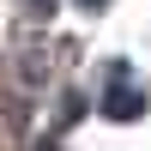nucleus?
<instances>
[{"instance_id": "1", "label": "nucleus", "mask_w": 151, "mask_h": 151, "mask_svg": "<svg viewBox=\"0 0 151 151\" xmlns=\"http://www.w3.org/2000/svg\"><path fill=\"white\" fill-rule=\"evenodd\" d=\"M139 109H145V85H115L103 97V115H115V121H133Z\"/></svg>"}, {"instance_id": "3", "label": "nucleus", "mask_w": 151, "mask_h": 151, "mask_svg": "<svg viewBox=\"0 0 151 151\" xmlns=\"http://www.w3.org/2000/svg\"><path fill=\"white\" fill-rule=\"evenodd\" d=\"M36 6H55V0H36Z\"/></svg>"}, {"instance_id": "2", "label": "nucleus", "mask_w": 151, "mask_h": 151, "mask_svg": "<svg viewBox=\"0 0 151 151\" xmlns=\"http://www.w3.org/2000/svg\"><path fill=\"white\" fill-rule=\"evenodd\" d=\"M79 6H85V12H103V6H109V0H79Z\"/></svg>"}]
</instances>
